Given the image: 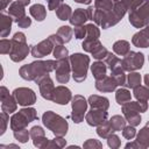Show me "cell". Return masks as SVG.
<instances>
[{"instance_id":"61","label":"cell","mask_w":149,"mask_h":149,"mask_svg":"<svg viewBox=\"0 0 149 149\" xmlns=\"http://www.w3.org/2000/svg\"><path fill=\"white\" fill-rule=\"evenodd\" d=\"M19 2H21L23 6H27V5H29L30 3V0H17Z\"/></svg>"},{"instance_id":"8","label":"cell","mask_w":149,"mask_h":149,"mask_svg":"<svg viewBox=\"0 0 149 149\" xmlns=\"http://www.w3.org/2000/svg\"><path fill=\"white\" fill-rule=\"evenodd\" d=\"M71 119L73 120L74 123H80L84 120V116L86 115V109H87V101L86 99L80 95V94H76L72 100H71Z\"/></svg>"},{"instance_id":"46","label":"cell","mask_w":149,"mask_h":149,"mask_svg":"<svg viewBox=\"0 0 149 149\" xmlns=\"http://www.w3.org/2000/svg\"><path fill=\"white\" fill-rule=\"evenodd\" d=\"M107 55H108V50H107V49H106V47H104L102 44H101V45H99V47H98V48L92 52L93 58H95V59H98V61L105 59Z\"/></svg>"},{"instance_id":"27","label":"cell","mask_w":149,"mask_h":149,"mask_svg":"<svg viewBox=\"0 0 149 149\" xmlns=\"http://www.w3.org/2000/svg\"><path fill=\"white\" fill-rule=\"evenodd\" d=\"M125 109H129V111H136L139 113H142V112H146L148 109V104L147 101H128L126 104L122 105V108L121 111H125Z\"/></svg>"},{"instance_id":"48","label":"cell","mask_w":149,"mask_h":149,"mask_svg":"<svg viewBox=\"0 0 149 149\" xmlns=\"http://www.w3.org/2000/svg\"><path fill=\"white\" fill-rule=\"evenodd\" d=\"M12 49V41L7 38H2L0 41V54L2 55H9V51Z\"/></svg>"},{"instance_id":"1","label":"cell","mask_w":149,"mask_h":149,"mask_svg":"<svg viewBox=\"0 0 149 149\" xmlns=\"http://www.w3.org/2000/svg\"><path fill=\"white\" fill-rule=\"evenodd\" d=\"M57 66V61L47 59V61H35L30 64L22 65L19 70V74L24 80H36L40 77L48 74L54 71Z\"/></svg>"},{"instance_id":"35","label":"cell","mask_w":149,"mask_h":149,"mask_svg":"<svg viewBox=\"0 0 149 149\" xmlns=\"http://www.w3.org/2000/svg\"><path fill=\"white\" fill-rule=\"evenodd\" d=\"M114 133V130L112 129V127H111V123H109V121H104L102 123H100L99 126H97V134L100 136V137H102V139H107L111 134H113Z\"/></svg>"},{"instance_id":"17","label":"cell","mask_w":149,"mask_h":149,"mask_svg":"<svg viewBox=\"0 0 149 149\" xmlns=\"http://www.w3.org/2000/svg\"><path fill=\"white\" fill-rule=\"evenodd\" d=\"M71 100H72V93H71L70 88H68L66 86H63V85L55 87L51 101L59 104V105H66Z\"/></svg>"},{"instance_id":"6","label":"cell","mask_w":149,"mask_h":149,"mask_svg":"<svg viewBox=\"0 0 149 149\" xmlns=\"http://www.w3.org/2000/svg\"><path fill=\"white\" fill-rule=\"evenodd\" d=\"M38 119L37 118V113L36 109L33 107H26L20 109L17 113L13 114L10 118V129L13 132L19 130V129H23L28 126V123H30L31 121Z\"/></svg>"},{"instance_id":"9","label":"cell","mask_w":149,"mask_h":149,"mask_svg":"<svg viewBox=\"0 0 149 149\" xmlns=\"http://www.w3.org/2000/svg\"><path fill=\"white\" fill-rule=\"evenodd\" d=\"M122 61V68L125 71L132 72L140 70L143 66L144 63V55L142 52H136V51H129L126 56H123Z\"/></svg>"},{"instance_id":"31","label":"cell","mask_w":149,"mask_h":149,"mask_svg":"<svg viewBox=\"0 0 149 149\" xmlns=\"http://www.w3.org/2000/svg\"><path fill=\"white\" fill-rule=\"evenodd\" d=\"M122 113L125 115L126 121L129 125L136 127L141 123V113H139L136 111H129V109H125V111H122Z\"/></svg>"},{"instance_id":"53","label":"cell","mask_w":149,"mask_h":149,"mask_svg":"<svg viewBox=\"0 0 149 149\" xmlns=\"http://www.w3.org/2000/svg\"><path fill=\"white\" fill-rule=\"evenodd\" d=\"M16 23H17V26H19L20 28H28V27L31 24V19H29V17L26 15V16H23L21 20H19Z\"/></svg>"},{"instance_id":"33","label":"cell","mask_w":149,"mask_h":149,"mask_svg":"<svg viewBox=\"0 0 149 149\" xmlns=\"http://www.w3.org/2000/svg\"><path fill=\"white\" fill-rule=\"evenodd\" d=\"M109 123H111V127L114 132H120L125 127H126V119L121 115H113L109 120Z\"/></svg>"},{"instance_id":"51","label":"cell","mask_w":149,"mask_h":149,"mask_svg":"<svg viewBox=\"0 0 149 149\" xmlns=\"http://www.w3.org/2000/svg\"><path fill=\"white\" fill-rule=\"evenodd\" d=\"M0 121H1V129H0V135H2L5 132H6V129H7V125H8V121H10L9 120V115H8V113L7 112H1V114H0Z\"/></svg>"},{"instance_id":"21","label":"cell","mask_w":149,"mask_h":149,"mask_svg":"<svg viewBox=\"0 0 149 149\" xmlns=\"http://www.w3.org/2000/svg\"><path fill=\"white\" fill-rule=\"evenodd\" d=\"M87 20H90L87 8L86 9L77 8V9H74V12H72V15L69 21L72 26H83Z\"/></svg>"},{"instance_id":"19","label":"cell","mask_w":149,"mask_h":149,"mask_svg":"<svg viewBox=\"0 0 149 149\" xmlns=\"http://www.w3.org/2000/svg\"><path fill=\"white\" fill-rule=\"evenodd\" d=\"M132 43L137 48H148L149 47V26H146L143 29L134 34L132 37Z\"/></svg>"},{"instance_id":"22","label":"cell","mask_w":149,"mask_h":149,"mask_svg":"<svg viewBox=\"0 0 149 149\" xmlns=\"http://www.w3.org/2000/svg\"><path fill=\"white\" fill-rule=\"evenodd\" d=\"M87 102L90 104L91 108H100V109H105L107 111L109 107V100L106 97H101V95H90L87 99Z\"/></svg>"},{"instance_id":"47","label":"cell","mask_w":149,"mask_h":149,"mask_svg":"<svg viewBox=\"0 0 149 149\" xmlns=\"http://www.w3.org/2000/svg\"><path fill=\"white\" fill-rule=\"evenodd\" d=\"M107 144H108V147L112 148V149H118V148H120V146H121V140H120V137H119L118 135H115V134L113 133V134H111V135L107 137Z\"/></svg>"},{"instance_id":"11","label":"cell","mask_w":149,"mask_h":149,"mask_svg":"<svg viewBox=\"0 0 149 149\" xmlns=\"http://www.w3.org/2000/svg\"><path fill=\"white\" fill-rule=\"evenodd\" d=\"M70 73H71V64H70V59L66 58H62L57 61V66L55 69V76H56V80L59 84H66L70 79Z\"/></svg>"},{"instance_id":"20","label":"cell","mask_w":149,"mask_h":149,"mask_svg":"<svg viewBox=\"0 0 149 149\" xmlns=\"http://www.w3.org/2000/svg\"><path fill=\"white\" fill-rule=\"evenodd\" d=\"M26 6H23L21 2H19L17 0L16 1H13L9 6H8V15L12 16V19L17 22L19 20H21L23 16H26V9H24Z\"/></svg>"},{"instance_id":"23","label":"cell","mask_w":149,"mask_h":149,"mask_svg":"<svg viewBox=\"0 0 149 149\" xmlns=\"http://www.w3.org/2000/svg\"><path fill=\"white\" fill-rule=\"evenodd\" d=\"M13 19L9 15H6L3 13L0 14V36L2 38L7 37L10 33L12 29V23H13Z\"/></svg>"},{"instance_id":"54","label":"cell","mask_w":149,"mask_h":149,"mask_svg":"<svg viewBox=\"0 0 149 149\" xmlns=\"http://www.w3.org/2000/svg\"><path fill=\"white\" fill-rule=\"evenodd\" d=\"M62 3L63 0H48V8L50 10H56Z\"/></svg>"},{"instance_id":"59","label":"cell","mask_w":149,"mask_h":149,"mask_svg":"<svg viewBox=\"0 0 149 149\" xmlns=\"http://www.w3.org/2000/svg\"><path fill=\"white\" fill-rule=\"evenodd\" d=\"M76 2H78V3H84V5H88V3H91V1L92 0H74Z\"/></svg>"},{"instance_id":"18","label":"cell","mask_w":149,"mask_h":149,"mask_svg":"<svg viewBox=\"0 0 149 149\" xmlns=\"http://www.w3.org/2000/svg\"><path fill=\"white\" fill-rule=\"evenodd\" d=\"M118 86L119 84L113 76H106L101 79L95 80V88L100 92H113Z\"/></svg>"},{"instance_id":"28","label":"cell","mask_w":149,"mask_h":149,"mask_svg":"<svg viewBox=\"0 0 149 149\" xmlns=\"http://www.w3.org/2000/svg\"><path fill=\"white\" fill-rule=\"evenodd\" d=\"M105 63H106V65H107V68L111 70V72L112 71H115V70H118V69H123L122 68V61L120 59V58H118L114 54H112V52H108V55L106 56V58H105Z\"/></svg>"},{"instance_id":"43","label":"cell","mask_w":149,"mask_h":149,"mask_svg":"<svg viewBox=\"0 0 149 149\" xmlns=\"http://www.w3.org/2000/svg\"><path fill=\"white\" fill-rule=\"evenodd\" d=\"M66 146V140L63 139V136H55V139L49 140L47 148H64Z\"/></svg>"},{"instance_id":"34","label":"cell","mask_w":149,"mask_h":149,"mask_svg":"<svg viewBox=\"0 0 149 149\" xmlns=\"http://www.w3.org/2000/svg\"><path fill=\"white\" fill-rule=\"evenodd\" d=\"M139 85H141V74L139 72H135V71L129 72V74L127 76L125 86L129 87V88H134Z\"/></svg>"},{"instance_id":"49","label":"cell","mask_w":149,"mask_h":149,"mask_svg":"<svg viewBox=\"0 0 149 149\" xmlns=\"http://www.w3.org/2000/svg\"><path fill=\"white\" fill-rule=\"evenodd\" d=\"M122 135H123L125 139H127V140H132L133 137L136 136V129H135V127L132 126V125L126 126V127L122 129Z\"/></svg>"},{"instance_id":"57","label":"cell","mask_w":149,"mask_h":149,"mask_svg":"<svg viewBox=\"0 0 149 149\" xmlns=\"http://www.w3.org/2000/svg\"><path fill=\"white\" fill-rule=\"evenodd\" d=\"M12 3V0H0V7H1V10H5L7 6H9Z\"/></svg>"},{"instance_id":"4","label":"cell","mask_w":149,"mask_h":149,"mask_svg":"<svg viewBox=\"0 0 149 149\" xmlns=\"http://www.w3.org/2000/svg\"><path fill=\"white\" fill-rule=\"evenodd\" d=\"M70 64H71V71H72V77L74 81L81 83L86 79L87 76V70L90 65V57L87 55L76 52L69 57Z\"/></svg>"},{"instance_id":"52","label":"cell","mask_w":149,"mask_h":149,"mask_svg":"<svg viewBox=\"0 0 149 149\" xmlns=\"http://www.w3.org/2000/svg\"><path fill=\"white\" fill-rule=\"evenodd\" d=\"M73 34H74V37L78 40L85 38L86 37V26H84V24L83 26H74Z\"/></svg>"},{"instance_id":"60","label":"cell","mask_w":149,"mask_h":149,"mask_svg":"<svg viewBox=\"0 0 149 149\" xmlns=\"http://www.w3.org/2000/svg\"><path fill=\"white\" fill-rule=\"evenodd\" d=\"M0 148H19V147L15 146V144H8V146H3V144H1Z\"/></svg>"},{"instance_id":"44","label":"cell","mask_w":149,"mask_h":149,"mask_svg":"<svg viewBox=\"0 0 149 149\" xmlns=\"http://www.w3.org/2000/svg\"><path fill=\"white\" fill-rule=\"evenodd\" d=\"M111 76H113V77L116 79V81H118V84H119L120 86H125L127 77H126V74H125V70H123V69H118V70H115V71H112V72H111Z\"/></svg>"},{"instance_id":"58","label":"cell","mask_w":149,"mask_h":149,"mask_svg":"<svg viewBox=\"0 0 149 149\" xmlns=\"http://www.w3.org/2000/svg\"><path fill=\"white\" fill-rule=\"evenodd\" d=\"M144 84H146V86L149 88V73L144 74Z\"/></svg>"},{"instance_id":"55","label":"cell","mask_w":149,"mask_h":149,"mask_svg":"<svg viewBox=\"0 0 149 149\" xmlns=\"http://www.w3.org/2000/svg\"><path fill=\"white\" fill-rule=\"evenodd\" d=\"M48 38H50V40H51V42L55 44V47H56V45H59V44H64L63 40L59 37V35H58V34H52V35H50Z\"/></svg>"},{"instance_id":"3","label":"cell","mask_w":149,"mask_h":149,"mask_svg":"<svg viewBox=\"0 0 149 149\" xmlns=\"http://www.w3.org/2000/svg\"><path fill=\"white\" fill-rule=\"evenodd\" d=\"M42 122L49 130H51V133L55 136H63L64 137L68 133V129H69L68 121L63 116L56 114L52 111H47L43 113Z\"/></svg>"},{"instance_id":"12","label":"cell","mask_w":149,"mask_h":149,"mask_svg":"<svg viewBox=\"0 0 149 149\" xmlns=\"http://www.w3.org/2000/svg\"><path fill=\"white\" fill-rule=\"evenodd\" d=\"M0 101H1V111L7 113H13L17 108V101L13 94H9V91L6 86L0 87Z\"/></svg>"},{"instance_id":"45","label":"cell","mask_w":149,"mask_h":149,"mask_svg":"<svg viewBox=\"0 0 149 149\" xmlns=\"http://www.w3.org/2000/svg\"><path fill=\"white\" fill-rule=\"evenodd\" d=\"M121 2H122L123 6L126 7L127 12L130 13L132 10L136 9L137 7H140V6L144 2V0H121Z\"/></svg>"},{"instance_id":"26","label":"cell","mask_w":149,"mask_h":149,"mask_svg":"<svg viewBox=\"0 0 149 149\" xmlns=\"http://www.w3.org/2000/svg\"><path fill=\"white\" fill-rule=\"evenodd\" d=\"M29 13H30V15H31L36 21H40V22L43 21V20L45 19V16H47V9H45V7H44L43 5H41V3H35V5L30 6Z\"/></svg>"},{"instance_id":"62","label":"cell","mask_w":149,"mask_h":149,"mask_svg":"<svg viewBox=\"0 0 149 149\" xmlns=\"http://www.w3.org/2000/svg\"><path fill=\"white\" fill-rule=\"evenodd\" d=\"M148 61H149V56H148Z\"/></svg>"},{"instance_id":"25","label":"cell","mask_w":149,"mask_h":149,"mask_svg":"<svg viewBox=\"0 0 149 149\" xmlns=\"http://www.w3.org/2000/svg\"><path fill=\"white\" fill-rule=\"evenodd\" d=\"M91 72L93 74V77L95 78V80L106 77V72H107V65H106V63H104L101 61L94 62L91 65Z\"/></svg>"},{"instance_id":"63","label":"cell","mask_w":149,"mask_h":149,"mask_svg":"<svg viewBox=\"0 0 149 149\" xmlns=\"http://www.w3.org/2000/svg\"><path fill=\"white\" fill-rule=\"evenodd\" d=\"M144 1H149V0H144Z\"/></svg>"},{"instance_id":"5","label":"cell","mask_w":149,"mask_h":149,"mask_svg":"<svg viewBox=\"0 0 149 149\" xmlns=\"http://www.w3.org/2000/svg\"><path fill=\"white\" fill-rule=\"evenodd\" d=\"M12 41V49L9 51V57L13 62H21L23 61L28 54L30 52V48L27 44L26 35L21 31H17L14 34V36L10 38Z\"/></svg>"},{"instance_id":"29","label":"cell","mask_w":149,"mask_h":149,"mask_svg":"<svg viewBox=\"0 0 149 149\" xmlns=\"http://www.w3.org/2000/svg\"><path fill=\"white\" fill-rule=\"evenodd\" d=\"M120 0H94V8L101 12L112 10Z\"/></svg>"},{"instance_id":"56","label":"cell","mask_w":149,"mask_h":149,"mask_svg":"<svg viewBox=\"0 0 149 149\" xmlns=\"http://www.w3.org/2000/svg\"><path fill=\"white\" fill-rule=\"evenodd\" d=\"M125 148L126 149H141V146L136 142V141H134V142H128L126 146H125Z\"/></svg>"},{"instance_id":"64","label":"cell","mask_w":149,"mask_h":149,"mask_svg":"<svg viewBox=\"0 0 149 149\" xmlns=\"http://www.w3.org/2000/svg\"><path fill=\"white\" fill-rule=\"evenodd\" d=\"M148 26H149V24H148Z\"/></svg>"},{"instance_id":"14","label":"cell","mask_w":149,"mask_h":149,"mask_svg":"<svg viewBox=\"0 0 149 149\" xmlns=\"http://www.w3.org/2000/svg\"><path fill=\"white\" fill-rule=\"evenodd\" d=\"M54 48H55V44L51 42L50 38H47V40H43L40 43L33 45L30 52H31V56L33 57H35V58H42V57L48 56L49 54H51L54 51Z\"/></svg>"},{"instance_id":"2","label":"cell","mask_w":149,"mask_h":149,"mask_svg":"<svg viewBox=\"0 0 149 149\" xmlns=\"http://www.w3.org/2000/svg\"><path fill=\"white\" fill-rule=\"evenodd\" d=\"M126 12L127 9L120 0L116 3V6L108 12H101L94 8L92 21H94V23L97 26H100L102 29H107L112 26H115L118 22H120V20L125 16Z\"/></svg>"},{"instance_id":"40","label":"cell","mask_w":149,"mask_h":149,"mask_svg":"<svg viewBox=\"0 0 149 149\" xmlns=\"http://www.w3.org/2000/svg\"><path fill=\"white\" fill-rule=\"evenodd\" d=\"M100 37V30L97 27V24L93 23H88L86 24V37L88 40H97Z\"/></svg>"},{"instance_id":"24","label":"cell","mask_w":149,"mask_h":149,"mask_svg":"<svg viewBox=\"0 0 149 149\" xmlns=\"http://www.w3.org/2000/svg\"><path fill=\"white\" fill-rule=\"evenodd\" d=\"M135 141L141 146V149H146L149 147V121L146 123L143 128L140 129Z\"/></svg>"},{"instance_id":"42","label":"cell","mask_w":149,"mask_h":149,"mask_svg":"<svg viewBox=\"0 0 149 149\" xmlns=\"http://www.w3.org/2000/svg\"><path fill=\"white\" fill-rule=\"evenodd\" d=\"M54 57L58 61V59H62V58H66L69 56V50L63 45V44H59V45H56L54 48Z\"/></svg>"},{"instance_id":"41","label":"cell","mask_w":149,"mask_h":149,"mask_svg":"<svg viewBox=\"0 0 149 149\" xmlns=\"http://www.w3.org/2000/svg\"><path fill=\"white\" fill-rule=\"evenodd\" d=\"M14 137L20 143H26V142H28V140L30 137V130H28L27 128L15 130L14 132Z\"/></svg>"},{"instance_id":"13","label":"cell","mask_w":149,"mask_h":149,"mask_svg":"<svg viewBox=\"0 0 149 149\" xmlns=\"http://www.w3.org/2000/svg\"><path fill=\"white\" fill-rule=\"evenodd\" d=\"M35 83L38 85L40 87V93L41 95L47 99V100H51L52 99V94H54V91H55V85H54V81L52 79L50 78L49 73L48 74H44L42 77H40L38 79L35 80Z\"/></svg>"},{"instance_id":"15","label":"cell","mask_w":149,"mask_h":149,"mask_svg":"<svg viewBox=\"0 0 149 149\" xmlns=\"http://www.w3.org/2000/svg\"><path fill=\"white\" fill-rule=\"evenodd\" d=\"M108 113L105 109H100V108H91L86 115H85V120L90 126L97 127L100 123H102L104 121L107 120Z\"/></svg>"},{"instance_id":"50","label":"cell","mask_w":149,"mask_h":149,"mask_svg":"<svg viewBox=\"0 0 149 149\" xmlns=\"http://www.w3.org/2000/svg\"><path fill=\"white\" fill-rule=\"evenodd\" d=\"M83 148L85 149H95V148H102V143L98 140H94V139H90V140H86L83 144Z\"/></svg>"},{"instance_id":"39","label":"cell","mask_w":149,"mask_h":149,"mask_svg":"<svg viewBox=\"0 0 149 149\" xmlns=\"http://www.w3.org/2000/svg\"><path fill=\"white\" fill-rule=\"evenodd\" d=\"M102 43L99 41V38H97V40H88V38H84V41H83V43H81V48L85 50V51H87V52H93L99 45H101Z\"/></svg>"},{"instance_id":"38","label":"cell","mask_w":149,"mask_h":149,"mask_svg":"<svg viewBox=\"0 0 149 149\" xmlns=\"http://www.w3.org/2000/svg\"><path fill=\"white\" fill-rule=\"evenodd\" d=\"M57 34L59 35V37L63 40L64 43H68L71 41L72 38V34H73V30L70 26H62L58 28L57 30Z\"/></svg>"},{"instance_id":"36","label":"cell","mask_w":149,"mask_h":149,"mask_svg":"<svg viewBox=\"0 0 149 149\" xmlns=\"http://www.w3.org/2000/svg\"><path fill=\"white\" fill-rule=\"evenodd\" d=\"M133 93H134V97L140 100V101H148L149 100V88L147 86H142V85H139L136 87L133 88Z\"/></svg>"},{"instance_id":"10","label":"cell","mask_w":149,"mask_h":149,"mask_svg":"<svg viewBox=\"0 0 149 149\" xmlns=\"http://www.w3.org/2000/svg\"><path fill=\"white\" fill-rule=\"evenodd\" d=\"M13 95L21 106H30L36 102V94L29 87H17L13 91Z\"/></svg>"},{"instance_id":"32","label":"cell","mask_w":149,"mask_h":149,"mask_svg":"<svg viewBox=\"0 0 149 149\" xmlns=\"http://www.w3.org/2000/svg\"><path fill=\"white\" fill-rule=\"evenodd\" d=\"M56 15L59 20L62 21H66V20H70L71 15H72V9L69 5L66 3H62L57 9H56Z\"/></svg>"},{"instance_id":"37","label":"cell","mask_w":149,"mask_h":149,"mask_svg":"<svg viewBox=\"0 0 149 149\" xmlns=\"http://www.w3.org/2000/svg\"><path fill=\"white\" fill-rule=\"evenodd\" d=\"M115 99H116V102L119 105H123V104L130 101L132 94L127 88H119L115 92Z\"/></svg>"},{"instance_id":"16","label":"cell","mask_w":149,"mask_h":149,"mask_svg":"<svg viewBox=\"0 0 149 149\" xmlns=\"http://www.w3.org/2000/svg\"><path fill=\"white\" fill-rule=\"evenodd\" d=\"M30 137L33 140V143L37 148H47V144L49 142V139L45 136V132L41 126H34L30 128Z\"/></svg>"},{"instance_id":"7","label":"cell","mask_w":149,"mask_h":149,"mask_svg":"<svg viewBox=\"0 0 149 149\" xmlns=\"http://www.w3.org/2000/svg\"><path fill=\"white\" fill-rule=\"evenodd\" d=\"M129 22L135 28H143L149 24V1H144L140 7L129 13Z\"/></svg>"},{"instance_id":"30","label":"cell","mask_w":149,"mask_h":149,"mask_svg":"<svg viewBox=\"0 0 149 149\" xmlns=\"http://www.w3.org/2000/svg\"><path fill=\"white\" fill-rule=\"evenodd\" d=\"M113 51L119 56H126L130 51V45L128 41L119 40L113 44Z\"/></svg>"}]
</instances>
